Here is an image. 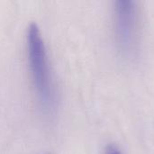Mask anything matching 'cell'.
<instances>
[{
	"label": "cell",
	"mask_w": 154,
	"mask_h": 154,
	"mask_svg": "<svg viewBox=\"0 0 154 154\" xmlns=\"http://www.w3.org/2000/svg\"><path fill=\"white\" fill-rule=\"evenodd\" d=\"M115 31L121 51L125 54L131 53L137 37V11L132 1L120 0L116 3Z\"/></svg>",
	"instance_id": "7a4b0ae2"
},
{
	"label": "cell",
	"mask_w": 154,
	"mask_h": 154,
	"mask_svg": "<svg viewBox=\"0 0 154 154\" xmlns=\"http://www.w3.org/2000/svg\"><path fill=\"white\" fill-rule=\"evenodd\" d=\"M106 154H121V152L115 146H109L106 151Z\"/></svg>",
	"instance_id": "3957f363"
},
{
	"label": "cell",
	"mask_w": 154,
	"mask_h": 154,
	"mask_svg": "<svg viewBox=\"0 0 154 154\" xmlns=\"http://www.w3.org/2000/svg\"><path fill=\"white\" fill-rule=\"evenodd\" d=\"M27 51L32 84L39 103L45 113H50L54 109L55 93L45 44L35 23H32L28 27Z\"/></svg>",
	"instance_id": "6da1fadb"
}]
</instances>
